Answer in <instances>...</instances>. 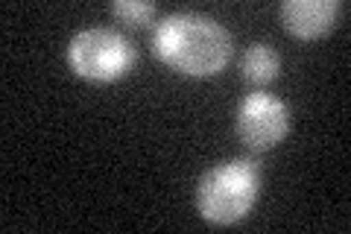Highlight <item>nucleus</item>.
I'll list each match as a JSON object with an SVG mask.
<instances>
[{"mask_svg":"<svg viewBox=\"0 0 351 234\" xmlns=\"http://www.w3.org/2000/svg\"><path fill=\"white\" fill-rule=\"evenodd\" d=\"M152 50L184 76H214L232 59V32L199 12H176L161 18L152 32Z\"/></svg>","mask_w":351,"mask_h":234,"instance_id":"nucleus-1","label":"nucleus"},{"mask_svg":"<svg viewBox=\"0 0 351 234\" xmlns=\"http://www.w3.org/2000/svg\"><path fill=\"white\" fill-rule=\"evenodd\" d=\"M261 170L255 159H232L202 173L196 185V211L214 226L243 220L258 199Z\"/></svg>","mask_w":351,"mask_h":234,"instance_id":"nucleus-2","label":"nucleus"},{"mask_svg":"<svg viewBox=\"0 0 351 234\" xmlns=\"http://www.w3.org/2000/svg\"><path fill=\"white\" fill-rule=\"evenodd\" d=\"M71 68L88 82H114L135 62L132 44L114 30L91 27L76 32L68 44Z\"/></svg>","mask_w":351,"mask_h":234,"instance_id":"nucleus-3","label":"nucleus"},{"mask_svg":"<svg viewBox=\"0 0 351 234\" xmlns=\"http://www.w3.org/2000/svg\"><path fill=\"white\" fill-rule=\"evenodd\" d=\"M290 132V108L267 91L246 94L237 106V135L249 150H272Z\"/></svg>","mask_w":351,"mask_h":234,"instance_id":"nucleus-4","label":"nucleus"},{"mask_svg":"<svg viewBox=\"0 0 351 234\" xmlns=\"http://www.w3.org/2000/svg\"><path fill=\"white\" fill-rule=\"evenodd\" d=\"M337 0H284L281 24L295 38H319L337 24Z\"/></svg>","mask_w":351,"mask_h":234,"instance_id":"nucleus-5","label":"nucleus"},{"mask_svg":"<svg viewBox=\"0 0 351 234\" xmlns=\"http://www.w3.org/2000/svg\"><path fill=\"white\" fill-rule=\"evenodd\" d=\"M278 71H281L278 50L269 47V44H263V41H255L243 53V59H240V73H243V80L255 82V85H267L272 80H278Z\"/></svg>","mask_w":351,"mask_h":234,"instance_id":"nucleus-6","label":"nucleus"},{"mask_svg":"<svg viewBox=\"0 0 351 234\" xmlns=\"http://www.w3.org/2000/svg\"><path fill=\"white\" fill-rule=\"evenodd\" d=\"M112 12L126 21V24H149L156 15V3H138V0H117L112 3Z\"/></svg>","mask_w":351,"mask_h":234,"instance_id":"nucleus-7","label":"nucleus"}]
</instances>
